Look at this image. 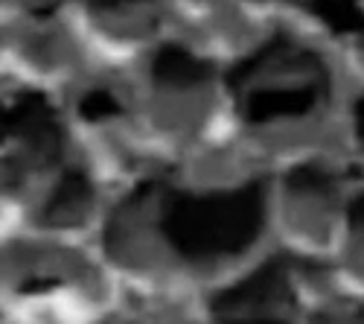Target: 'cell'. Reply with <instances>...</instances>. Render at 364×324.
Segmentation results:
<instances>
[{
    "label": "cell",
    "mask_w": 364,
    "mask_h": 324,
    "mask_svg": "<svg viewBox=\"0 0 364 324\" xmlns=\"http://www.w3.org/2000/svg\"><path fill=\"white\" fill-rule=\"evenodd\" d=\"M262 182L187 193L161 182L134 187L105 225V251L126 269H149L161 254L190 269L242 257L265 228Z\"/></svg>",
    "instance_id": "cell-1"
},
{
    "label": "cell",
    "mask_w": 364,
    "mask_h": 324,
    "mask_svg": "<svg viewBox=\"0 0 364 324\" xmlns=\"http://www.w3.org/2000/svg\"><path fill=\"white\" fill-rule=\"evenodd\" d=\"M228 91L242 123L271 129L318 117L332 94V73L315 50L274 36L228 73Z\"/></svg>",
    "instance_id": "cell-2"
},
{
    "label": "cell",
    "mask_w": 364,
    "mask_h": 324,
    "mask_svg": "<svg viewBox=\"0 0 364 324\" xmlns=\"http://www.w3.org/2000/svg\"><path fill=\"white\" fill-rule=\"evenodd\" d=\"M6 140L12 143V152L4 169L12 187H21L65 155V126L41 94H26L9 108Z\"/></svg>",
    "instance_id": "cell-3"
},
{
    "label": "cell",
    "mask_w": 364,
    "mask_h": 324,
    "mask_svg": "<svg viewBox=\"0 0 364 324\" xmlns=\"http://www.w3.org/2000/svg\"><path fill=\"white\" fill-rule=\"evenodd\" d=\"M297 296L286 260H271L213 298V324H291Z\"/></svg>",
    "instance_id": "cell-4"
},
{
    "label": "cell",
    "mask_w": 364,
    "mask_h": 324,
    "mask_svg": "<svg viewBox=\"0 0 364 324\" xmlns=\"http://www.w3.org/2000/svg\"><path fill=\"white\" fill-rule=\"evenodd\" d=\"M210 82H213L210 65L201 62L187 47L169 44V47H161L155 58H151V68H149L151 97H155L158 114L169 126L196 120L207 103Z\"/></svg>",
    "instance_id": "cell-5"
},
{
    "label": "cell",
    "mask_w": 364,
    "mask_h": 324,
    "mask_svg": "<svg viewBox=\"0 0 364 324\" xmlns=\"http://www.w3.org/2000/svg\"><path fill=\"white\" fill-rule=\"evenodd\" d=\"M286 225L303 243H323L336 222L338 182L323 164H300L283 184Z\"/></svg>",
    "instance_id": "cell-6"
},
{
    "label": "cell",
    "mask_w": 364,
    "mask_h": 324,
    "mask_svg": "<svg viewBox=\"0 0 364 324\" xmlns=\"http://www.w3.org/2000/svg\"><path fill=\"white\" fill-rule=\"evenodd\" d=\"M90 208H94V184L87 182L85 172L68 169L47 196L41 208V222L47 228H76L87 219Z\"/></svg>",
    "instance_id": "cell-7"
},
{
    "label": "cell",
    "mask_w": 364,
    "mask_h": 324,
    "mask_svg": "<svg viewBox=\"0 0 364 324\" xmlns=\"http://www.w3.org/2000/svg\"><path fill=\"white\" fill-rule=\"evenodd\" d=\"M303 6L338 36L358 33L364 26V12L358 0H303Z\"/></svg>",
    "instance_id": "cell-8"
},
{
    "label": "cell",
    "mask_w": 364,
    "mask_h": 324,
    "mask_svg": "<svg viewBox=\"0 0 364 324\" xmlns=\"http://www.w3.org/2000/svg\"><path fill=\"white\" fill-rule=\"evenodd\" d=\"M347 263L364 281V193L355 196L347 208Z\"/></svg>",
    "instance_id": "cell-9"
},
{
    "label": "cell",
    "mask_w": 364,
    "mask_h": 324,
    "mask_svg": "<svg viewBox=\"0 0 364 324\" xmlns=\"http://www.w3.org/2000/svg\"><path fill=\"white\" fill-rule=\"evenodd\" d=\"M79 111H82L85 120H105V117H117L119 114V103L108 91H90L79 103Z\"/></svg>",
    "instance_id": "cell-10"
},
{
    "label": "cell",
    "mask_w": 364,
    "mask_h": 324,
    "mask_svg": "<svg viewBox=\"0 0 364 324\" xmlns=\"http://www.w3.org/2000/svg\"><path fill=\"white\" fill-rule=\"evenodd\" d=\"M97 18H119L123 12H134L140 6H155L158 0H82Z\"/></svg>",
    "instance_id": "cell-11"
},
{
    "label": "cell",
    "mask_w": 364,
    "mask_h": 324,
    "mask_svg": "<svg viewBox=\"0 0 364 324\" xmlns=\"http://www.w3.org/2000/svg\"><path fill=\"white\" fill-rule=\"evenodd\" d=\"M353 117H355V140H358V146L364 150V97L355 103V111H353Z\"/></svg>",
    "instance_id": "cell-12"
},
{
    "label": "cell",
    "mask_w": 364,
    "mask_h": 324,
    "mask_svg": "<svg viewBox=\"0 0 364 324\" xmlns=\"http://www.w3.org/2000/svg\"><path fill=\"white\" fill-rule=\"evenodd\" d=\"M6 135H9V108L0 105V143L6 140Z\"/></svg>",
    "instance_id": "cell-13"
},
{
    "label": "cell",
    "mask_w": 364,
    "mask_h": 324,
    "mask_svg": "<svg viewBox=\"0 0 364 324\" xmlns=\"http://www.w3.org/2000/svg\"><path fill=\"white\" fill-rule=\"evenodd\" d=\"M355 36H358V50H361V58H364V26L358 29V33H355Z\"/></svg>",
    "instance_id": "cell-14"
}]
</instances>
